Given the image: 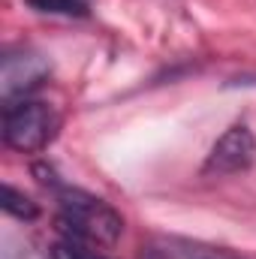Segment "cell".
Wrapping results in <instances>:
<instances>
[{
	"label": "cell",
	"mask_w": 256,
	"mask_h": 259,
	"mask_svg": "<svg viewBox=\"0 0 256 259\" xmlns=\"http://www.w3.org/2000/svg\"><path fill=\"white\" fill-rule=\"evenodd\" d=\"M58 202H61L58 226H61V232H64L66 238L91 244V247H112L121 238L124 220L103 199L84 193V190L61 187Z\"/></svg>",
	"instance_id": "1"
},
{
	"label": "cell",
	"mask_w": 256,
	"mask_h": 259,
	"mask_svg": "<svg viewBox=\"0 0 256 259\" xmlns=\"http://www.w3.org/2000/svg\"><path fill=\"white\" fill-rule=\"evenodd\" d=\"M253 160H256L253 133L244 124H235V127L226 130L217 139V145L211 148V154L205 160V175H235V172L250 169Z\"/></svg>",
	"instance_id": "3"
},
{
	"label": "cell",
	"mask_w": 256,
	"mask_h": 259,
	"mask_svg": "<svg viewBox=\"0 0 256 259\" xmlns=\"http://www.w3.org/2000/svg\"><path fill=\"white\" fill-rule=\"evenodd\" d=\"M49 78V61L33 55V52H18V55H6L0 66V88H3V100L15 103L24 100L33 88H39Z\"/></svg>",
	"instance_id": "4"
},
{
	"label": "cell",
	"mask_w": 256,
	"mask_h": 259,
	"mask_svg": "<svg viewBox=\"0 0 256 259\" xmlns=\"http://www.w3.org/2000/svg\"><path fill=\"white\" fill-rule=\"evenodd\" d=\"M61 130V118L49 103L15 100L3 106V142L21 154L42 151Z\"/></svg>",
	"instance_id": "2"
},
{
	"label": "cell",
	"mask_w": 256,
	"mask_h": 259,
	"mask_svg": "<svg viewBox=\"0 0 256 259\" xmlns=\"http://www.w3.org/2000/svg\"><path fill=\"white\" fill-rule=\"evenodd\" d=\"M3 211L6 214H12V217H18V220H33L36 214H39V208H36V202L33 199H27L24 193H18L15 187H3Z\"/></svg>",
	"instance_id": "7"
},
{
	"label": "cell",
	"mask_w": 256,
	"mask_h": 259,
	"mask_svg": "<svg viewBox=\"0 0 256 259\" xmlns=\"http://www.w3.org/2000/svg\"><path fill=\"white\" fill-rule=\"evenodd\" d=\"M30 9L46 12V15H66V18H81L91 12V0H27Z\"/></svg>",
	"instance_id": "6"
},
{
	"label": "cell",
	"mask_w": 256,
	"mask_h": 259,
	"mask_svg": "<svg viewBox=\"0 0 256 259\" xmlns=\"http://www.w3.org/2000/svg\"><path fill=\"white\" fill-rule=\"evenodd\" d=\"M172 256L175 259H244L226 247H211V244H199V241H175L172 244Z\"/></svg>",
	"instance_id": "5"
},
{
	"label": "cell",
	"mask_w": 256,
	"mask_h": 259,
	"mask_svg": "<svg viewBox=\"0 0 256 259\" xmlns=\"http://www.w3.org/2000/svg\"><path fill=\"white\" fill-rule=\"evenodd\" d=\"M52 259H106V256L97 253V247H91V244H81V241L64 238V241L52 250Z\"/></svg>",
	"instance_id": "8"
}]
</instances>
